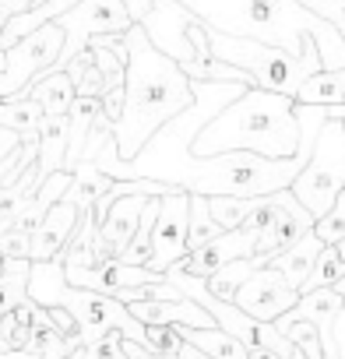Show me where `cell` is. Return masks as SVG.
I'll list each match as a JSON object with an SVG mask.
<instances>
[{
	"instance_id": "cell-42",
	"label": "cell",
	"mask_w": 345,
	"mask_h": 359,
	"mask_svg": "<svg viewBox=\"0 0 345 359\" xmlns=\"http://www.w3.org/2000/svg\"><path fill=\"white\" fill-rule=\"evenodd\" d=\"M334 247H338V254H341V257H345V240H341V243H334Z\"/></svg>"
},
{
	"instance_id": "cell-30",
	"label": "cell",
	"mask_w": 345,
	"mask_h": 359,
	"mask_svg": "<svg viewBox=\"0 0 345 359\" xmlns=\"http://www.w3.org/2000/svg\"><path fill=\"white\" fill-rule=\"evenodd\" d=\"M275 215H278V194L254 198V205H250V215L243 219V226H240V229H243L247 236H254V240H257V236H261V233L271 226V219H275Z\"/></svg>"
},
{
	"instance_id": "cell-4",
	"label": "cell",
	"mask_w": 345,
	"mask_h": 359,
	"mask_svg": "<svg viewBox=\"0 0 345 359\" xmlns=\"http://www.w3.org/2000/svg\"><path fill=\"white\" fill-rule=\"evenodd\" d=\"M29 299L39 306H60L78 320V345H92L106 331H120L127 341L144 345V324L120 303L116 296H102L92 289H74L64 275V257L32 261L29 271Z\"/></svg>"
},
{
	"instance_id": "cell-8",
	"label": "cell",
	"mask_w": 345,
	"mask_h": 359,
	"mask_svg": "<svg viewBox=\"0 0 345 359\" xmlns=\"http://www.w3.org/2000/svg\"><path fill=\"white\" fill-rule=\"evenodd\" d=\"M60 50H64V29L57 22H46L43 29H36L22 43H15L8 50V67H4V74H0V99L25 95L29 85L43 71L57 67Z\"/></svg>"
},
{
	"instance_id": "cell-34",
	"label": "cell",
	"mask_w": 345,
	"mask_h": 359,
	"mask_svg": "<svg viewBox=\"0 0 345 359\" xmlns=\"http://www.w3.org/2000/svg\"><path fill=\"white\" fill-rule=\"evenodd\" d=\"M102 116H106L109 123H116V120L123 116V88H109V92L102 95Z\"/></svg>"
},
{
	"instance_id": "cell-19",
	"label": "cell",
	"mask_w": 345,
	"mask_h": 359,
	"mask_svg": "<svg viewBox=\"0 0 345 359\" xmlns=\"http://www.w3.org/2000/svg\"><path fill=\"white\" fill-rule=\"evenodd\" d=\"M25 95L36 99L46 116H67L71 106H74V99H78V88H74V81H71L67 71H43V74L29 85Z\"/></svg>"
},
{
	"instance_id": "cell-38",
	"label": "cell",
	"mask_w": 345,
	"mask_h": 359,
	"mask_svg": "<svg viewBox=\"0 0 345 359\" xmlns=\"http://www.w3.org/2000/svg\"><path fill=\"white\" fill-rule=\"evenodd\" d=\"M177 355H180V359H212V355H205V352H198V348H194V345H187V341H184V348H180Z\"/></svg>"
},
{
	"instance_id": "cell-18",
	"label": "cell",
	"mask_w": 345,
	"mask_h": 359,
	"mask_svg": "<svg viewBox=\"0 0 345 359\" xmlns=\"http://www.w3.org/2000/svg\"><path fill=\"white\" fill-rule=\"evenodd\" d=\"M320 250H324V243H320V236L310 229L299 243H292L289 250H282L278 257H271L268 264L292 285V289H299L303 292V285H306V278H310V271H313V264H317V257H320Z\"/></svg>"
},
{
	"instance_id": "cell-2",
	"label": "cell",
	"mask_w": 345,
	"mask_h": 359,
	"mask_svg": "<svg viewBox=\"0 0 345 359\" xmlns=\"http://www.w3.org/2000/svg\"><path fill=\"white\" fill-rule=\"evenodd\" d=\"M127 46V78H123V116L113 123L120 158H134L158 127L194 106V81L177 60L151 46L141 25L123 32Z\"/></svg>"
},
{
	"instance_id": "cell-21",
	"label": "cell",
	"mask_w": 345,
	"mask_h": 359,
	"mask_svg": "<svg viewBox=\"0 0 345 359\" xmlns=\"http://www.w3.org/2000/svg\"><path fill=\"white\" fill-rule=\"evenodd\" d=\"M29 257H4L0 261V317L11 313L22 299H29Z\"/></svg>"
},
{
	"instance_id": "cell-3",
	"label": "cell",
	"mask_w": 345,
	"mask_h": 359,
	"mask_svg": "<svg viewBox=\"0 0 345 359\" xmlns=\"http://www.w3.org/2000/svg\"><path fill=\"white\" fill-rule=\"evenodd\" d=\"M299 116L296 99L247 88L236 102H229L219 116H212L191 144L194 158L222 155V151H254L264 158H292L299 151Z\"/></svg>"
},
{
	"instance_id": "cell-24",
	"label": "cell",
	"mask_w": 345,
	"mask_h": 359,
	"mask_svg": "<svg viewBox=\"0 0 345 359\" xmlns=\"http://www.w3.org/2000/svg\"><path fill=\"white\" fill-rule=\"evenodd\" d=\"M222 236V226L212 219V208H208V198L201 194H191V222H187V254L191 250H201L208 247L212 240Z\"/></svg>"
},
{
	"instance_id": "cell-31",
	"label": "cell",
	"mask_w": 345,
	"mask_h": 359,
	"mask_svg": "<svg viewBox=\"0 0 345 359\" xmlns=\"http://www.w3.org/2000/svg\"><path fill=\"white\" fill-rule=\"evenodd\" d=\"M78 355H81V359H127V352H123V334H120V331H106V334L95 338L92 345H81Z\"/></svg>"
},
{
	"instance_id": "cell-13",
	"label": "cell",
	"mask_w": 345,
	"mask_h": 359,
	"mask_svg": "<svg viewBox=\"0 0 345 359\" xmlns=\"http://www.w3.org/2000/svg\"><path fill=\"white\" fill-rule=\"evenodd\" d=\"M310 229H313V215L292 198V191H278V215H275L271 226L257 236L254 264H257V268H268L271 257H278L282 250H289L292 243H299Z\"/></svg>"
},
{
	"instance_id": "cell-29",
	"label": "cell",
	"mask_w": 345,
	"mask_h": 359,
	"mask_svg": "<svg viewBox=\"0 0 345 359\" xmlns=\"http://www.w3.org/2000/svg\"><path fill=\"white\" fill-rule=\"evenodd\" d=\"M141 348L158 352V355H177L184 348L180 324H144V345Z\"/></svg>"
},
{
	"instance_id": "cell-9",
	"label": "cell",
	"mask_w": 345,
	"mask_h": 359,
	"mask_svg": "<svg viewBox=\"0 0 345 359\" xmlns=\"http://www.w3.org/2000/svg\"><path fill=\"white\" fill-rule=\"evenodd\" d=\"M144 29V36L151 39L155 50H162L169 60H177L180 67H187L194 60V39H191V25L194 15L180 4V0H151V11L144 22H137Z\"/></svg>"
},
{
	"instance_id": "cell-26",
	"label": "cell",
	"mask_w": 345,
	"mask_h": 359,
	"mask_svg": "<svg viewBox=\"0 0 345 359\" xmlns=\"http://www.w3.org/2000/svg\"><path fill=\"white\" fill-rule=\"evenodd\" d=\"M67 74H71V81H74V88H78V95H88V99H102L109 88H106V78H102V71L95 67V57H92V50H81L67 67H64Z\"/></svg>"
},
{
	"instance_id": "cell-46",
	"label": "cell",
	"mask_w": 345,
	"mask_h": 359,
	"mask_svg": "<svg viewBox=\"0 0 345 359\" xmlns=\"http://www.w3.org/2000/svg\"><path fill=\"white\" fill-rule=\"evenodd\" d=\"M39 4H46V0H39Z\"/></svg>"
},
{
	"instance_id": "cell-1",
	"label": "cell",
	"mask_w": 345,
	"mask_h": 359,
	"mask_svg": "<svg viewBox=\"0 0 345 359\" xmlns=\"http://www.w3.org/2000/svg\"><path fill=\"white\" fill-rule=\"evenodd\" d=\"M180 4L226 36L257 39L299 60L320 57L324 71L345 67L341 32L310 8H303L299 0H180Z\"/></svg>"
},
{
	"instance_id": "cell-14",
	"label": "cell",
	"mask_w": 345,
	"mask_h": 359,
	"mask_svg": "<svg viewBox=\"0 0 345 359\" xmlns=\"http://www.w3.org/2000/svg\"><path fill=\"white\" fill-rule=\"evenodd\" d=\"M64 275L74 289H92V292H102V296H120L123 289H137V285H151V282L165 278L162 271L134 268V264H123V261H99L92 268L64 264Z\"/></svg>"
},
{
	"instance_id": "cell-35",
	"label": "cell",
	"mask_w": 345,
	"mask_h": 359,
	"mask_svg": "<svg viewBox=\"0 0 345 359\" xmlns=\"http://www.w3.org/2000/svg\"><path fill=\"white\" fill-rule=\"evenodd\" d=\"M123 352H127V359H180V355H158V352H148V348H141L137 341H127V338H123Z\"/></svg>"
},
{
	"instance_id": "cell-36",
	"label": "cell",
	"mask_w": 345,
	"mask_h": 359,
	"mask_svg": "<svg viewBox=\"0 0 345 359\" xmlns=\"http://www.w3.org/2000/svg\"><path fill=\"white\" fill-rule=\"evenodd\" d=\"M120 4L127 8V15L134 18V25H137V22H144V18H148V11H151V0H120Z\"/></svg>"
},
{
	"instance_id": "cell-20",
	"label": "cell",
	"mask_w": 345,
	"mask_h": 359,
	"mask_svg": "<svg viewBox=\"0 0 345 359\" xmlns=\"http://www.w3.org/2000/svg\"><path fill=\"white\" fill-rule=\"evenodd\" d=\"M43 106L29 95H15V99H0V127H8L15 134H22V141H39V127H43Z\"/></svg>"
},
{
	"instance_id": "cell-15",
	"label": "cell",
	"mask_w": 345,
	"mask_h": 359,
	"mask_svg": "<svg viewBox=\"0 0 345 359\" xmlns=\"http://www.w3.org/2000/svg\"><path fill=\"white\" fill-rule=\"evenodd\" d=\"M254 247H257L254 236H247L243 229H233V233H222L219 240H212L208 247L191 250L187 257H180L172 268L184 271V275H194V278H212L222 264L240 261V257H254Z\"/></svg>"
},
{
	"instance_id": "cell-44",
	"label": "cell",
	"mask_w": 345,
	"mask_h": 359,
	"mask_svg": "<svg viewBox=\"0 0 345 359\" xmlns=\"http://www.w3.org/2000/svg\"><path fill=\"white\" fill-rule=\"evenodd\" d=\"M0 50H4V29H0Z\"/></svg>"
},
{
	"instance_id": "cell-45",
	"label": "cell",
	"mask_w": 345,
	"mask_h": 359,
	"mask_svg": "<svg viewBox=\"0 0 345 359\" xmlns=\"http://www.w3.org/2000/svg\"><path fill=\"white\" fill-rule=\"evenodd\" d=\"M67 359H81V355H78V348H74V352H71V355H67Z\"/></svg>"
},
{
	"instance_id": "cell-16",
	"label": "cell",
	"mask_w": 345,
	"mask_h": 359,
	"mask_svg": "<svg viewBox=\"0 0 345 359\" xmlns=\"http://www.w3.org/2000/svg\"><path fill=\"white\" fill-rule=\"evenodd\" d=\"M78 222H81V208H78L71 198H60V201L46 212V219L39 222V229L32 233V254H29V257H32V261H53V257H60V254L67 250V243H71Z\"/></svg>"
},
{
	"instance_id": "cell-11",
	"label": "cell",
	"mask_w": 345,
	"mask_h": 359,
	"mask_svg": "<svg viewBox=\"0 0 345 359\" xmlns=\"http://www.w3.org/2000/svg\"><path fill=\"white\" fill-rule=\"evenodd\" d=\"M243 313H250L254 320H264V324H275L282 313H289L296 303H299V289H292L271 264L268 268H257L236 292L233 299Z\"/></svg>"
},
{
	"instance_id": "cell-10",
	"label": "cell",
	"mask_w": 345,
	"mask_h": 359,
	"mask_svg": "<svg viewBox=\"0 0 345 359\" xmlns=\"http://www.w3.org/2000/svg\"><path fill=\"white\" fill-rule=\"evenodd\" d=\"M187 222H191V194H169L158 201V219L151 229V271H169L180 257H187Z\"/></svg>"
},
{
	"instance_id": "cell-7",
	"label": "cell",
	"mask_w": 345,
	"mask_h": 359,
	"mask_svg": "<svg viewBox=\"0 0 345 359\" xmlns=\"http://www.w3.org/2000/svg\"><path fill=\"white\" fill-rule=\"evenodd\" d=\"M53 22L64 29V50L53 71H64L81 50H88L95 36H123L134 25L120 0H78L74 8H67Z\"/></svg>"
},
{
	"instance_id": "cell-6",
	"label": "cell",
	"mask_w": 345,
	"mask_h": 359,
	"mask_svg": "<svg viewBox=\"0 0 345 359\" xmlns=\"http://www.w3.org/2000/svg\"><path fill=\"white\" fill-rule=\"evenodd\" d=\"M292 198L317 219H324L338 194L345 191V120H324V127L317 130L310 162L303 165V172L292 180Z\"/></svg>"
},
{
	"instance_id": "cell-28",
	"label": "cell",
	"mask_w": 345,
	"mask_h": 359,
	"mask_svg": "<svg viewBox=\"0 0 345 359\" xmlns=\"http://www.w3.org/2000/svg\"><path fill=\"white\" fill-rule=\"evenodd\" d=\"M250 205L254 198H208V208H212V219L222 226V233H233L243 226V219L250 215Z\"/></svg>"
},
{
	"instance_id": "cell-12",
	"label": "cell",
	"mask_w": 345,
	"mask_h": 359,
	"mask_svg": "<svg viewBox=\"0 0 345 359\" xmlns=\"http://www.w3.org/2000/svg\"><path fill=\"white\" fill-rule=\"evenodd\" d=\"M116 191V184H113ZM148 198L144 194H120L109 205V212L95 222V257L99 261H120L123 250L130 247L137 226H141V212H144Z\"/></svg>"
},
{
	"instance_id": "cell-23",
	"label": "cell",
	"mask_w": 345,
	"mask_h": 359,
	"mask_svg": "<svg viewBox=\"0 0 345 359\" xmlns=\"http://www.w3.org/2000/svg\"><path fill=\"white\" fill-rule=\"evenodd\" d=\"M71 176H74V184H71V191H67L64 198H71L81 212H92V208H95V201L113 187V180H109L102 169H95L92 162H81Z\"/></svg>"
},
{
	"instance_id": "cell-43",
	"label": "cell",
	"mask_w": 345,
	"mask_h": 359,
	"mask_svg": "<svg viewBox=\"0 0 345 359\" xmlns=\"http://www.w3.org/2000/svg\"><path fill=\"white\" fill-rule=\"evenodd\" d=\"M0 352H8V341L4 338H0Z\"/></svg>"
},
{
	"instance_id": "cell-37",
	"label": "cell",
	"mask_w": 345,
	"mask_h": 359,
	"mask_svg": "<svg viewBox=\"0 0 345 359\" xmlns=\"http://www.w3.org/2000/svg\"><path fill=\"white\" fill-rule=\"evenodd\" d=\"M18 144H22V134H15V130H8V127H0V162H4V155H11Z\"/></svg>"
},
{
	"instance_id": "cell-5",
	"label": "cell",
	"mask_w": 345,
	"mask_h": 359,
	"mask_svg": "<svg viewBox=\"0 0 345 359\" xmlns=\"http://www.w3.org/2000/svg\"><path fill=\"white\" fill-rule=\"evenodd\" d=\"M205 25V22H201ZM205 36H208V46L212 53L222 60V64H233L240 71H247L254 78V88H264V92H278V95H289L296 99L299 85L306 78H313L317 71H324L320 57H310V60H299L278 46H268V43H257V39H240V36H226L212 25H205Z\"/></svg>"
},
{
	"instance_id": "cell-17",
	"label": "cell",
	"mask_w": 345,
	"mask_h": 359,
	"mask_svg": "<svg viewBox=\"0 0 345 359\" xmlns=\"http://www.w3.org/2000/svg\"><path fill=\"white\" fill-rule=\"evenodd\" d=\"M127 310L141 320V324H180V327H219L215 317L194 303L191 296L180 299H130Z\"/></svg>"
},
{
	"instance_id": "cell-40",
	"label": "cell",
	"mask_w": 345,
	"mask_h": 359,
	"mask_svg": "<svg viewBox=\"0 0 345 359\" xmlns=\"http://www.w3.org/2000/svg\"><path fill=\"white\" fill-rule=\"evenodd\" d=\"M250 359H282L275 352H264V348H250Z\"/></svg>"
},
{
	"instance_id": "cell-27",
	"label": "cell",
	"mask_w": 345,
	"mask_h": 359,
	"mask_svg": "<svg viewBox=\"0 0 345 359\" xmlns=\"http://www.w3.org/2000/svg\"><path fill=\"white\" fill-rule=\"evenodd\" d=\"M341 278H345V257L338 254V247H324L320 257H317V264H313V271H310V278H306V285H303V292L334 289Z\"/></svg>"
},
{
	"instance_id": "cell-22",
	"label": "cell",
	"mask_w": 345,
	"mask_h": 359,
	"mask_svg": "<svg viewBox=\"0 0 345 359\" xmlns=\"http://www.w3.org/2000/svg\"><path fill=\"white\" fill-rule=\"evenodd\" d=\"M299 106H338L345 102V67L341 71H317L296 92Z\"/></svg>"
},
{
	"instance_id": "cell-25",
	"label": "cell",
	"mask_w": 345,
	"mask_h": 359,
	"mask_svg": "<svg viewBox=\"0 0 345 359\" xmlns=\"http://www.w3.org/2000/svg\"><path fill=\"white\" fill-rule=\"evenodd\" d=\"M257 271V264H254V257H240V261H229V264H222L212 278H205V285H208V292L212 296H219V299H236V292H240V285L250 278Z\"/></svg>"
},
{
	"instance_id": "cell-47",
	"label": "cell",
	"mask_w": 345,
	"mask_h": 359,
	"mask_svg": "<svg viewBox=\"0 0 345 359\" xmlns=\"http://www.w3.org/2000/svg\"><path fill=\"white\" fill-rule=\"evenodd\" d=\"M299 4H306V0H299Z\"/></svg>"
},
{
	"instance_id": "cell-39",
	"label": "cell",
	"mask_w": 345,
	"mask_h": 359,
	"mask_svg": "<svg viewBox=\"0 0 345 359\" xmlns=\"http://www.w3.org/2000/svg\"><path fill=\"white\" fill-rule=\"evenodd\" d=\"M0 359H36L29 352H18V348H8V352H0Z\"/></svg>"
},
{
	"instance_id": "cell-41",
	"label": "cell",
	"mask_w": 345,
	"mask_h": 359,
	"mask_svg": "<svg viewBox=\"0 0 345 359\" xmlns=\"http://www.w3.org/2000/svg\"><path fill=\"white\" fill-rule=\"evenodd\" d=\"M4 67H8V50H0V74H4Z\"/></svg>"
},
{
	"instance_id": "cell-33",
	"label": "cell",
	"mask_w": 345,
	"mask_h": 359,
	"mask_svg": "<svg viewBox=\"0 0 345 359\" xmlns=\"http://www.w3.org/2000/svg\"><path fill=\"white\" fill-rule=\"evenodd\" d=\"M36 4H39V0H0V29H4L11 18H18V15L32 11Z\"/></svg>"
},
{
	"instance_id": "cell-32",
	"label": "cell",
	"mask_w": 345,
	"mask_h": 359,
	"mask_svg": "<svg viewBox=\"0 0 345 359\" xmlns=\"http://www.w3.org/2000/svg\"><path fill=\"white\" fill-rule=\"evenodd\" d=\"M29 254H32V233L8 229L4 236H0V257H29Z\"/></svg>"
}]
</instances>
